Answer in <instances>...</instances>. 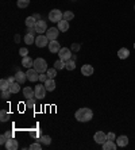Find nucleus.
<instances>
[{
    "mask_svg": "<svg viewBox=\"0 0 135 150\" xmlns=\"http://www.w3.org/2000/svg\"><path fill=\"white\" fill-rule=\"evenodd\" d=\"M19 145H18V141L14 139V138H9L7 143H5V149L7 150H18Z\"/></svg>",
    "mask_w": 135,
    "mask_h": 150,
    "instance_id": "13",
    "label": "nucleus"
},
{
    "mask_svg": "<svg viewBox=\"0 0 135 150\" xmlns=\"http://www.w3.org/2000/svg\"><path fill=\"white\" fill-rule=\"evenodd\" d=\"M19 54L22 56V57H27V54H28V50L26 48H20L19 49Z\"/></svg>",
    "mask_w": 135,
    "mask_h": 150,
    "instance_id": "36",
    "label": "nucleus"
},
{
    "mask_svg": "<svg viewBox=\"0 0 135 150\" xmlns=\"http://www.w3.org/2000/svg\"><path fill=\"white\" fill-rule=\"evenodd\" d=\"M46 75H47L49 79H54V77L57 76V69H55V68H49V69L46 71Z\"/></svg>",
    "mask_w": 135,
    "mask_h": 150,
    "instance_id": "25",
    "label": "nucleus"
},
{
    "mask_svg": "<svg viewBox=\"0 0 135 150\" xmlns=\"http://www.w3.org/2000/svg\"><path fill=\"white\" fill-rule=\"evenodd\" d=\"M58 29H55V27H51V29H47V31H46V34L45 35L49 38V41H54V39H57L58 38Z\"/></svg>",
    "mask_w": 135,
    "mask_h": 150,
    "instance_id": "10",
    "label": "nucleus"
},
{
    "mask_svg": "<svg viewBox=\"0 0 135 150\" xmlns=\"http://www.w3.org/2000/svg\"><path fill=\"white\" fill-rule=\"evenodd\" d=\"M107 138H108V141H115V139H116V137H115V134H113V132H108Z\"/></svg>",
    "mask_w": 135,
    "mask_h": 150,
    "instance_id": "39",
    "label": "nucleus"
},
{
    "mask_svg": "<svg viewBox=\"0 0 135 150\" xmlns=\"http://www.w3.org/2000/svg\"><path fill=\"white\" fill-rule=\"evenodd\" d=\"M19 83L18 81H15V83H12V84L9 85V91H11V93H18L19 89H20V87H19Z\"/></svg>",
    "mask_w": 135,
    "mask_h": 150,
    "instance_id": "24",
    "label": "nucleus"
},
{
    "mask_svg": "<svg viewBox=\"0 0 135 150\" xmlns=\"http://www.w3.org/2000/svg\"><path fill=\"white\" fill-rule=\"evenodd\" d=\"M8 118H9V114L7 112V111H5V110L0 111V120H1V122H7Z\"/></svg>",
    "mask_w": 135,
    "mask_h": 150,
    "instance_id": "29",
    "label": "nucleus"
},
{
    "mask_svg": "<svg viewBox=\"0 0 135 150\" xmlns=\"http://www.w3.org/2000/svg\"><path fill=\"white\" fill-rule=\"evenodd\" d=\"M74 118H76L78 122L81 123H85V122H89L93 118V112L90 108H86V107H82V108H78L74 114Z\"/></svg>",
    "mask_w": 135,
    "mask_h": 150,
    "instance_id": "1",
    "label": "nucleus"
},
{
    "mask_svg": "<svg viewBox=\"0 0 135 150\" xmlns=\"http://www.w3.org/2000/svg\"><path fill=\"white\" fill-rule=\"evenodd\" d=\"M34 69H36V71L39 72V73H45L49 68H47V62L43 60V58H36V60H34V66H32Z\"/></svg>",
    "mask_w": 135,
    "mask_h": 150,
    "instance_id": "2",
    "label": "nucleus"
},
{
    "mask_svg": "<svg viewBox=\"0 0 135 150\" xmlns=\"http://www.w3.org/2000/svg\"><path fill=\"white\" fill-rule=\"evenodd\" d=\"M15 79H16V81H18L19 84H24L27 80V75L26 73H23V72H16V75H15Z\"/></svg>",
    "mask_w": 135,
    "mask_h": 150,
    "instance_id": "17",
    "label": "nucleus"
},
{
    "mask_svg": "<svg viewBox=\"0 0 135 150\" xmlns=\"http://www.w3.org/2000/svg\"><path fill=\"white\" fill-rule=\"evenodd\" d=\"M49 38L43 34H39V35L35 38V45L38 48H45V46H49Z\"/></svg>",
    "mask_w": 135,
    "mask_h": 150,
    "instance_id": "5",
    "label": "nucleus"
},
{
    "mask_svg": "<svg viewBox=\"0 0 135 150\" xmlns=\"http://www.w3.org/2000/svg\"><path fill=\"white\" fill-rule=\"evenodd\" d=\"M134 49H135V43H134Z\"/></svg>",
    "mask_w": 135,
    "mask_h": 150,
    "instance_id": "44",
    "label": "nucleus"
},
{
    "mask_svg": "<svg viewBox=\"0 0 135 150\" xmlns=\"http://www.w3.org/2000/svg\"><path fill=\"white\" fill-rule=\"evenodd\" d=\"M34 91H35V97H36V99H43V97H45V95H46L45 84H43V85H42V84L36 85L35 88H34Z\"/></svg>",
    "mask_w": 135,
    "mask_h": 150,
    "instance_id": "9",
    "label": "nucleus"
},
{
    "mask_svg": "<svg viewBox=\"0 0 135 150\" xmlns=\"http://www.w3.org/2000/svg\"><path fill=\"white\" fill-rule=\"evenodd\" d=\"M73 18H74V14H73L72 11H65V12H63V16H62L63 20H68V22H69V20H72Z\"/></svg>",
    "mask_w": 135,
    "mask_h": 150,
    "instance_id": "27",
    "label": "nucleus"
},
{
    "mask_svg": "<svg viewBox=\"0 0 135 150\" xmlns=\"http://www.w3.org/2000/svg\"><path fill=\"white\" fill-rule=\"evenodd\" d=\"M24 23H26V26H27V27H35V24H36V19L34 18V16H28V18H26Z\"/></svg>",
    "mask_w": 135,
    "mask_h": 150,
    "instance_id": "22",
    "label": "nucleus"
},
{
    "mask_svg": "<svg viewBox=\"0 0 135 150\" xmlns=\"http://www.w3.org/2000/svg\"><path fill=\"white\" fill-rule=\"evenodd\" d=\"M7 80H8V83H9V84H12V83H15V81H16V79H15V76H14V77H8Z\"/></svg>",
    "mask_w": 135,
    "mask_h": 150,
    "instance_id": "41",
    "label": "nucleus"
},
{
    "mask_svg": "<svg viewBox=\"0 0 135 150\" xmlns=\"http://www.w3.org/2000/svg\"><path fill=\"white\" fill-rule=\"evenodd\" d=\"M47 80H49L47 75H45V73H39V81L41 83H46Z\"/></svg>",
    "mask_w": 135,
    "mask_h": 150,
    "instance_id": "37",
    "label": "nucleus"
},
{
    "mask_svg": "<svg viewBox=\"0 0 135 150\" xmlns=\"http://www.w3.org/2000/svg\"><path fill=\"white\" fill-rule=\"evenodd\" d=\"M57 24H58V27H57V29H58L59 31H62V33H63V31L69 30V22H68V20H63V19H62V20H61V22H58Z\"/></svg>",
    "mask_w": 135,
    "mask_h": 150,
    "instance_id": "21",
    "label": "nucleus"
},
{
    "mask_svg": "<svg viewBox=\"0 0 135 150\" xmlns=\"http://www.w3.org/2000/svg\"><path fill=\"white\" fill-rule=\"evenodd\" d=\"M58 56H59V60H62V61H69V60H72V52H70V49L68 48H61L58 52Z\"/></svg>",
    "mask_w": 135,
    "mask_h": 150,
    "instance_id": "4",
    "label": "nucleus"
},
{
    "mask_svg": "<svg viewBox=\"0 0 135 150\" xmlns=\"http://www.w3.org/2000/svg\"><path fill=\"white\" fill-rule=\"evenodd\" d=\"M41 143H31L30 145V150H41Z\"/></svg>",
    "mask_w": 135,
    "mask_h": 150,
    "instance_id": "38",
    "label": "nucleus"
},
{
    "mask_svg": "<svg viewBox=\"0 0 135 150\" xmlns=\"http://www.w3.org/2000/svg\"><path fill=\"white\" fill-rule=\"evenodd\" d=\"M116 143L119 147H124V146L128 145V138L127 135H120V137L116 138Z\"/></svg>",
    "mask_w": 135,
    "mask_h": 150,
    "instance_id": "14",
    "label": "nucleus"
},
{
    "mask_svg": "<svg viewBox=\"0 0 135 150\" xmlns=\"http://www.w3.org/2000/svg\"><path fill=\"white\" fill-rule=\"evenodd\" d=\"M59 49H61V45H59V42L57 39L50 41L49 42V50L51 52V53H58Z\"/></svg>",
    "mask_w": 135,
    "mask_h": 150,
    "instance_id": "12",
    "label": "nucleus"
},
{
    "mask_svg": "<svg viewBox=\"0 0 135 150\" xmlns=\"http://www.w3.org/2000/svg\"><path fill=\"white\" fill-rule=\"evenodd\" d=\"M74 68H76V64H74V61H73V60H69V61H66L65 69H68V71H74Z\"/></svg>",
    "mask_w": 135,
    "mask_h": 150,
    "instance_id": "30",
    "label": "nucleus"
},
{
    "mask_svg": "<svg viewBox=\"0 0 135 150\" xmlns=\"http://www.w3.org/2000/svg\"><path fill=\"white\" fill-rule=\"evenodd\" d=\"M9 83H8V80H5V79H1L0 80V89L1 91H7V89H9Z\"/></svg>",
    "mask_w": 135,
    "mask_h": 150,
    "instance_id": "23",
    "label": "nucleus"
},
{
    "mask_svg": "<svg viewBox=\"0 0 135 150\" xmlns=\"http://www.w3.org/2000/svg\"><path fill=\"white\" fill-rule=\"evenodd\" d=\"M5 135H7L8 139H9V138H14V135H12V132H11V131H7V132H5Z\"/></svg>",
    "mask_w": 135,
    "mask_h": 150,
    "instance_id": "42",
    "label": "nucleus"
},
{
    "mask_svg": "<svg viewBox=\"0 0 135 150\" xmlns=\"http://www.w3.org/2000/svg\"><path fill=\"white\" fill-rule=\"evenodd\" d=\"M117 143H115L113 141H105L103 143V149L104 150H116Z\"/></svg>",
    "mask_w": 135,
    "mask_h": 150,
    "instance_id": "18",
    "label": "nucleus"
},
{
    "mask_svg": "<svg viewBox=\"0 0 135 150\" xmlns=\"http://www.w3.org/2000/svg\"><path fill=\"white\" fill-rule=\"evenodd\" d=\"M41 143H42V145H50V143H51V137H50V135H42V137H41Z\"/></svg>",
    "mask_w": 135,
    "mask_h": 150,
    "instance_id": "26",
    "label": "nucleus"
},
{
    "mask_svg": "<svg viewBox=\"0 0 135 150\" xmlns=\"http://www.w3.org/2000/svg\"><path fill=\"white\" fill-rule=\"evenodd\" d=\"M65 65H66V62L62 61V60H58V61H55L54 62V68L58 71V69H63L65 68Z\"/></svg>",
    "mask_w": 135,
    "mask_h": 150,
    "instance_id": "28",
    "label": "nucleus"
},
{
    "mask_svg": "<svg viewBox=\"0 0 135 150\" xmlns=\"http://www.w3.org/2000/svg\"><path fill=\"white\" fill-rule=\"evenodd\" d=\"M45 87H46V91L53 92L54 89H55V81H54V79H49V80H47V81L45 83Z\"/></svg>",
    "mask_w": 135,
    "mask_h": 150,
    "instance_id": "20",
    "label": "nucleus"
},
{
    "mask_svg": "<svg viewBox=\"0 0 135 150\" xmlns=\"http://www.w3.org/2000/svg\"><path fill=\"white\" fill-rule=\"evenodd\" d=\"M62 16H63V12H61L59 10H51L49 12V19L50 22H54V23H58L62 20Z\"/></svg>",
    "mask_w": 135,
    "mask_h": 150,
    "instance_id": "3",
    "label": "nucleus"
},
{
    "mask_svg": "<svg viewBox=\"0 0 135 150\" xmlns=\"http://www.w3.org/2000/svg\"><path fill=\"white\" fill-rule=\"evenodd\" d=\"M34 106H35V100H34V97L27 99L26 100V107L27 108H34Z\"/></svg>",
    "mask_w": 135,
    "mask_h": 150,
    "instance_id": "33",
    "label": "nucleus"
},
{
    "mask_svg": "<svg viewBox=\"0 0 135 150\" xmlns=\"http://www.w3.org/2000/svg\"><path fill=\"white\" fill-rule=\"evenodd\" d=\"M26 75H27V80H30L31 83L39 80V72L36 71V69H34V68H30V69L26 72Z\"/></svg>",
    "mask_w": 135,
    "mask_h": 150,
    "instance_id": "6",
    "label": "nucleus"
},
{
    "mask_svg": "<svg viewBox=\"0 0 135 150\" xmlns=\"http://www.w3.org/2000/svg\"><path fill=\"white\" fill-rule=\"evenodd\" d=\"M22 65L24 66V68H28V69H30V68H32V66H34V60H31L28 56H27V57H23Z\"/></svg>",
    "mask_w": 135,
    "mask_h": 150,
    "instance_id": "19",
    "label": "nucleus"
},
{
    "mask_svg": "<svg viewBox=\"0 0 135 150\" xmlns=\"http://www.w3.org/2000/svg\"><path fill=\"white\" fill-rule=\"evenodd\" d=\"M18 7L19 8H26V7H28V4H30V0H18Z\"/></svg>",
    "mask_w": 135,
    "mask_h": 150,
    "instance_id": "31",
    "label": "nucleus"
},
{
    "mask_svg": "<svg viewBox=\"0 0 135 150\" xmlns=\"http://www.w3.org/2000/svg\"><path fill=\"white\" fill-rule=\"evenodd\" d=\"M35 31L38 33V34H43V33H46V31H47V24H46L45 20H42V19L36 20Z\"/></svg>",
    "mask_w": 135,
    "mask_h": 150,
    "instance_id": "8",
    "label": "nucleus"
},
{
    "mask_svg": "<svg viewBox=\"0 0 135 150\" xmlns=\"http://www.w3.org/2000/svg\"><path fill=\"white\" fill-rule=\"evenodd\" d=\"M19 41H20V35H15V42L19 43Z\"/></svg>",
    "mask_w": 135,
    "mask_h": 150,
    "instance_id": "43",
    "label": "nucleus"
},
{
    "mask_svg": "<svg viewBox=\"0 0 135 150\" xmlns=\"http://www.w3.org/2000/svg\"><path fill=\"white\" fill-rule=\"evenodd\" d=\"M93 139L96 143H99V145H103L105 141H108V138H107V134L104 131H97V132H95V135H93Z\"/></svg>",
    "mask_w": 135,
    "mask_h": 150,
    "instance_id": "7",
    "label": "nucleus"
},
{
    "mask_svg": "<svg viewBox=\"0 0 135 150\" xmlns=\"http://www.w3.org/2000/svg\"><path fill=\"white\" fill-rule=\"evenodd\" d=\"M23 95L26 99H30V97H35V91L31 88V87H24L23 88Z\"/></svg>",
    "mask_w": 135,
    "mask_h": 150,
    "instance_id": "15",
    "label": "nucleus"
},
{
    "mask_svg": "<svg viewBox=\"0 0 135 150\" xmlns=\"http://www.w3.org/2000/svg\"><path fill=\"white\" fill-rule=\"evenodd\" d=\"M128 56H130V52L127 48H122L117 50V57L120 60H126V58H128Z\"/></svg>",
    "mask_w": 135,
    "mask_h": 150,
    "instance_id": "16",
    "label": "nucleus"
},
{
    "mask_svg": "<svg viewBox=\"0 0 135 150\" xmlns=\"http://www.w3.org/2000/svg\"><path fill=\"white\" fill-rule=\"evenodd\" d=\"M24 42H26L27 45H31L35 42V38H34V35L32 34H27L26 37H24Z\"/></svg>",
    "mask_w": 135,
    "mask_h": 150,
    "instance_id": "32",
    "label": "nucleus"
},
{
    "mask_svg": "<svg viewBox=\"0 0 135 150\" xmlns=\"http://www.w3.org/2000/svg\"><path fill=\"white\" fill-rule=\"evenodd\" d=\"M7 141H8L7 135H5V134H1V135H0V145H1V146H5Z\"/></svg>",
    "mask_w": 135,
    "mask_h": 150,
    "instance_id": "34",
    "label": "nucleus"
},
{
    "mask_svg": "<svg viewBox=\"0 0 135 150\" xmlns=\"http://www.w3.org/2000/svg\"><path fill=\"white\" fill-rule=\"evenodd\" d=\"M9 95H11V91L9 89H7V91H1V99H8Z\"/></svg>",
    "mask_w": 135,
    "mask_h": 150,
    "instance_id": "35",
    "label": "nucleus"
},
{
    "mask_svg": "<svg viewBox=\"0 0 135 150\" xmlns=\"http://www.w3.org/2000/svg\"><path fill=\"white\" fill-rule=\"evenodd\" d=\"M93 66L89 65V64H85V65L81 66V73H82V76H85V77H89V76L93 75Z\"/></svg>",
    "mask_w": 135,
    "mask_h": 150,
    "instance_id": "11",
    "label": "nucleus"
},
{
    "mask_svg": "<svg viewBox=\"0 0 135 150\" xmlns=\"http://www.w3.org/2000/svg\"><path fill=\"white\" fill-rule=\"evenodd\" d=\"M73 1H74V0H73Z\"/></svg>",
    "mask_w": 135,
    "mask_h": 150,
    "instance_id": "45",
    "label": "nucleus"
},
{
    "mask_svg": "<svg viewBox=\"0 0 135 150\" xmlns=\"http://www.w3.org/2000/svg\"><path fill=\"white\" fill-rule=\"evenodd\" d=\"M72 49H73V50H74V52H77V50L80 49V45H78V43H74V45H72Z\"/></svg>",
    "mask_w": 135,
    "mask_h": 150,
    "instance_id": "40",
    "label": "nucleus"
}]
</instances>
